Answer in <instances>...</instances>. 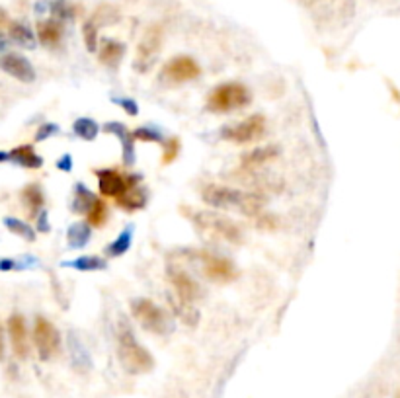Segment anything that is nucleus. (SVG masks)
I'll list each match as a JSON object with an SVG mask.
<instances>
[{
    "label": "nucleus",
    "mask_w": 400,
    "mask_h": 398,
    "mask_svg": "<svg viewBox=\"0 0 400 398\" xmlns=\"http://www.w3.org/2000/svg\"><path fill=\"white\" fill-rule=\"evenodd\" d=\"M162 75L172 80V82H190L201 75V66L195 63V59L188 57V55H178L174 59H170L164 69Z\"/></svg>",
    "instance_id": "9d476101"
},
{
    "label": "nucleus",
    "mask_w": 400,
    "mask_h": 398,
    "mask_svg": "<svg viewBox=\"0 0 400 398\" xmlns=\"http://www.w3.org/2000/svg\"><path fill=\"white\" fill-rule=\"evenodd\" d=\"M131 242H133V227L129 225V227H125V229L121 231V234L117 236L112 245L105 246V256L121 258L131 248Z\"/></svg>",
    "instance_id": "b1692460"
},
{
    "label": "nucleus",
    "mask_w": 400,
    "mask_h": 398,
    "mask_svg": "<svg viewBox=\"0 0 400 398\" xmlns=\"http://www.w3.org/2000/svg\"><path fill=\"white\" fill-rule=\"evenodd\" d=\"M4 356V334H2V324H0V360Z\"/></svg>",
    "instance_id": "a19ab883"
},
{
    "label": "nucleus",
    "mask_w": 400,
    "mask_h": 398,
    "mask_svg": "<svg viewBox=\"0 0 400 398\" xmlns=\"http://www.w3.org/2000/svg\"><path fill=\"white\" fill-rule=\"evenodd\" d=\"M133 137L135 141H145V142H164V135L153 127H139L133 131Z\"/></svg>",
    "instance_id": "2f4dec72"
},
{
    "label": "nucleus",
    "mask_w": 400,
    "mask_h": 398,
    "mask_svg": "<svg viewBox=\"0 0 400 398\" xmlns=\"http://www.w3.org/2000/svg\"><path fill=\"white\" fill-rule=\"evenodd\" d=\"M8 160L18 166L27 168V170H38L43 166V158L36 153V149L32 145H20V147L12 149L8 153Z\"/></svg>",
    "instance_id": "dca6fc26"
},
{
    "label": "nucleus",
    "mask_w": 400,
    "mask_h": 398,
    "mask_svg": "<svg viewBox=\"0 0 400 398\" xmlns=\"http://www.w3.org/2000/svg\"><path fill=\"white\" fill-rule=\"evenodd\" d=\"M82 36H84V43H86V49L90 53L98 51V24L94 20H88L84 27H82Z\"/></svg>",
    "instance_id": "c756f323"
},
{
    "label": "nucleus",
    "mask_w": 400,
    "mask_h": 398,
    "mask_svg": "<svg viewBox=\"0 0 400 398\" xmlns=\"http://www.w3.org/2000/svg\"><path fill=\"white\" fill-rule=\"evenodd\" d=\"M180 154V141L176 137H170L164 141V154H162V164H170L178 158Z\"/></svg>",
    "instance_id": "473e14b6"
},
{
    "label": "nucleus",
    "mask_w": 400,
    "mask_h": 398,
    "mask_svg": "<svg viewBox=\"0 0 400 398\" xmlns=\"http://www.w3.org/2000/svg\"><path fill=\"white\" fill-rule=\"evenodd\" d=\"M250 100H252V96L245 84L225 82V84H219L217 88H213V92L209 94L207 108L211 112H217V114H229L234 110H242L245 105L250 103Z\"/></svg>",
    "instance_id": "7ed1b4c3"
},
{
    "label": "nucleus",
    "mask_w": 400,
    "mask_h": 398,
    "mask_svg": "<svg viewBox=\"0 0 400 398\" xmlns=\"http://www.w3.org/2000/svg\"><path fill=\"white\" fill-rule=\"evenodd\" d=\"M57 168L63 170V172H71V168H73V156H71V154H63V156L57 160Z\"/></svg>",
    "instance_id": "58836bf2"
},
{
    "label": "nucleus",
    "mask_w": 400,
    "mask_h": 398,
    "mask_svg": "<svg viewBox=\"0 0 400 398\" xmlns=\"http://www.w3.org/2000/svg\"><path fill=\"white\" fill-rule=\"evenodd\" d=\"M53 14H55V20H68V18H73L75 14H73V8L66 4V0H55L51 6Z\"/></svg>",
    "instance_id": "72a5a7b5"
},
{
    "label": "nucleus",
    "mask_w": 400,
    "mask_h": 398,
    "mask_svg": "<svg viewBox=\"0 0 400 398\" xmlns=\"http://www.w3.org/2000/svg\"><path fill=\"white\" fill-rule=\"evenodd\" d=\"M117 356L125 371L131 375H142L153 371L155 367V358L147 347L137 342L135 332L125 319L119 321V328H117Z\"/></svg>",
    "instance_id": "f03ea898"
},
{
    "label": "nucleus",
    "mask_w": 400,
    "mask_h": 398,
    "mask_svg": "<svg viewBox=\"0 0 400 398\" xmlns=\"http://www.w3.org/2000/svg\"><path fill=\"white\" fill-rule=\"evenodd\" d=\"M162 38L164 32L160 26H151L137 45V59H135V69L139 73H149L151 66L155 64L158 53L162 49Z\"/></svg>",
    "instance_id": "6e6552de"
},
{
    "label": "nucleus",
    "mask_w": 400,
    "mask_h": 398,
    "mask_svg": "<svg viewBox=\"0 0 400 398\" xmlns=\"http://www.w3.org/2000/svg\"><path fill=\"white\" fill-rule=\"evenodd\" d=\"M108 215H110V211H108L105 201H103V199H96V203H94L90 211L86 213V223H88L90 227H103V225L108 223Z\"/></svg>",
    "instance_id": "cd10ccee"
},
{
    "label": "nucleus",
    "mask_w": 400,
    "mask_h": 398,
    "mask_svg": "<svg viewBox=\"0 0 400 398\" xmlns=\"http://www.w3.org/2000/svg\"><path fill=\"white\" fill-rule=\"evenodd\" d=\"M73 133L82 141H94L100 133V125L92 117H78L73 123Z\"/></svg>",
    "instance_id": "393cba45"
},
{
    "label": "nucleus",
    "mask_w": 400,
    "mask_h": 398,
    "mask_svg": "<svg viewBox=\"0 0 400 398\" xmlns=\"http://www.w3.org/2000/svg\"><path fill=\"white\" fill-rule=\"evenodd\" d=\"M38 39L45 47H57L63 39V22L61 20H43L38 24Z\"/></svg>",
    "instance_id": "f3484780"
},
{
    "label": "nucleus",
    "mask_w": 400,
    "mask_h": 398,
    "mask_svg": "<svg viewBox=\"0 0 400 398\" xmlns=\"http://www.w3.org/2000/svg\"><path fill=\"white\" fill-rule=\"evenodd\" d=\"M399 398H400V397H399Z\"/></svg>",
    "instance_id": "37998d69"
},
{
    "label": "nucleus",
    "mask_w": 400,
    "mask_h": 398,
    "mask_svg": "<svg viewBox=\"0 0 400 398\" xmlns=\"http://www.w3.org/2000/svg\"><path fill=\"white\" fill-rule=\"evenodd\" d=\"M168 279L172 283V289H174V295L182 299V301H188V303H194L195 299L201 293V287L199 283L195 282L190 273H186L176 266H170L168 268Z\"/></svg>",
    "instance_id": "f8f14e48"
},
{
    "label": "nucleus",
    "mask_w": 400,
    "mask_h": 398,
    "mask_svg": "<svg viewBox=\"0 0 400 398\" xmlns=\"http://www.w3.org/2000/svg\"><path fill=\"white\" fill-rule=\"evenodd\" d=\"M123 55H125V45L121 41H116V39H105L98 47L100 63L110 66V69H116L117 64L121 63Z\"/></svg>",
    "instance_id": "a211bd4d"
},
{
    "label": "nucleus",
    "mask_w": 400,
    "mask_h": 398,
    "mask_svg": "<svg viewBox=\"0 0 400 398\" xmlns=\"http://www.w3.org/2000/svg\"><path fill=\"white\" fill-rule=\"evenodd\" d=\"M168 303L172 307V312L180 319L184 324L188 326H195L199 322V310L194 307V303H188V301H182L176 295L168 297Z\"/></svg>",
    "instance_id": "6ab92c4d"
},
{
    "label": "nucleus",
    "mask_w": 400,
    "mask_h": 398,
    "mask_svg": "<svg viewBox=\"0 0 400 398\" xmlns=\"http://www.w3.org/2000/svg\"><path fill=\"white\" fill-rule=\"evenodd\" d=\"M201 197L207 206L215 207V209H227V211L234 209V211H240L250 217H256L264 207V199L256 193L242 192V190L219 186V184L205 186L201 192Z\"/></svg>",
    "instance_id": "f257e3e1"
},
{
    "label": "nucleus",
    "mask_w": 400,
    "mask_h": 398,
    "mask_svg": "<svg viewBox=\"0 0 400 398\" xmlns=\"http://www.w3.org/2000/svg\"><path fill=\"white\" fill-rule=\"evenodd\" d=\"M18 268V262L16 260H10V258H2L0 260V271H10Z\"/></svg>",
    "instance_id": "ea45409f"
},
{
    "label": "nucleus",
    "mask_w": 400,
    "mask_h": 398,
    "mask_svg": "<svg viewBox=\"0 0 400 398\" xmlns=\"http://www.w3.org/2000/svg\"><path fill=\"white\" fill-rule=\"evenodd\" d=\"M8 334H10V344H12L14 353L20 360H26L29 353V338H27V326L24 314L14 312L8 319Z\"/></svg>",
    "instance_id": "4468645a"
},
{
    "label": "nucleus",
    "mask_w": 400,
    "mask_h": 398,
    "mask_svg": "<svg viewBox=\"0 0 400 398\" xmlns=\"http://www.w3.org/2000/svg\"><path fill=\"white\" fill-rule=\"evenodd\" d=\"M4 225L8 227V231L14 232V234H18V236H22L27 242H34V240H36V231L27 225L26 221L16 217H6L4 219Z\"/></svg>",
    "instance_id": "bb28decb"
},
{
    "label": "nucleus",
    "mask_w": 400,
    "mask_h": 398,
    "mask_svg": "<svg viewBox=\"0 0 400 398\" xmlns=\"http://www.w3.org/2000/svg\"><path fill=\"white\" fill-rule=\"evenodd\" d=\"M0 69L20 82H34L36 80V69L20 53H6L0 59Z\"/></svg>",
    "instance_id": "ddd939ff"
},
{
    "label": "nucleus",
    "mask_w": 400,
    "mask_h": 398,
    "mask_svg": "<svg viewBox=\"0 0 400 398\" xmlns=\"http://www.w3.org/2000/svg\"><path fill=\"white\" fill-rule=\"evenodd\" d=\"M96 195L82 184V182H78L77 186H75V201H73V211L78 213V215H86L88 211L92 209V206L96 203Z\"/></svg>",
    "instance_id": "4be33fe9"
},
{
    "label": "nucleus",
    "mask_w": 400,
    "mask_h": 398,
    "mask_svg": "<svg viewBox=\"0 0 400 398\" xmlns=\"http://www.w3.org/2000/svg\"><path fill=\"white\" fill-rule=\"evenodd\" d=\"M103 131H105V133L116 135L117 139H121L123 135H127V133H129L127 127H125V125H121L119 121H110V123H105V125H103Z\"/></svg>",
    "instance_id": "e433bc0d"
},
{
    "label": "nucleus",
    "mask_w": 400,
    "mask_h": 398,
    "mask_svg": "<svg viewBox=\"0 0 400 398\" xmlns=\"http://www.w3.org/2000/svg\"><path fill=\"white\" fill-rule=\"evenodd\" d=\"M147 199H149L147 190L142 188L141 184H137V186H131L129 190H125L119 197H116V203L123 211L133 213V211H139V209L147 206Z\"/></svg>",
    "instance_id": "2eb2a0df"
},
{
    "label": "nucleus",
    "mask_w": 400,
    "mask_h": 398,
    "mask_svg": "<svg viewBox=\"0 0 400 398\" xmlns=\"http://www.w3.org/2000/svg\"><path fill=\"white\" fill-rule=\"evenodd\" d=\"M96 178H98V188L103 197H112L116 199L125 190H129L131 186L141 184V176L137 174H123L114 168H102L96 170Z\"/></svg>",
    "instance_id": "0eeeda50"
},
{
    "label": "nucleus",
    "mask_w": 400,
    "mask_h": 398,
    "mask_svg": "<svg viewBox=\"0 0 400 398\" xmlns=\"http://www.w3.org/2000/svg\"><path fill=\"white\" fill-rule=\"evenodd\" d=\"M92 236V227L88 223H75L66 231V242L71 248H84Z\"/></svg>",
    "instance_id": "5701e85b"
},
{
    "label": "nucleus",
    "mask_w": 400,
    "mask_h": 398,
    "mask_svg": "<svg viewBox=\"0 0 400 398\" xmlns=\"http://www.w3.org/2000/svg\"><path fill=\"white\" fill-rule=\"evenodd\" d=\"M201 264H203V273L207 279L217 283L233 282L236 277V268L229 258L215 256V254H207L201 252Z\"/></svg>",
    "instance_id": "9b49d317"
},
{
    "label": "nucleus",
    "mask_w": 400,
    "mask_h": 398,
    "mask_svg": "<svg viewBox=\"0 0 400 398\" xmlns=\"http://www.w3.org/2000/svg\"><path fill=\"white\" fill-rule=\"evenodd\" d=\"M49 229H51V225H49V217H47V213H45V211H39L38 231L39 232H49Z\"/></svg>",
    "instance_id": "4c0bfd02"
},
{
    "label": "nucleus",
    "mask_w": 400,
    "mask_h": 398,
    "mask_svg": "<svg viewBox=\"0 0 400 398\" xmlns=\"http://www.w3.org/2000/svg\"><path fill=\"white\" fill-rule=\"evenodd\" d=\"M34 344L38 349L39 360L49 361L53 360L59 349H61V334L59 330L53 326L51 321H47L45 316H38L34 324Z\"/></svg>",
    "instance_id": "423d86ee"
},
{
    "label": "nucleus",
    "mask_w": 400,
    "mask_h": 398,
    "mask_svg": "<svg viewBox=\"0 0 400 398\" xmlns=\"http://www.w3.org/2000/svg\"><path fill=\"white\" fill-rule=\"evenodd\" d=\"M119 142H121V153H123V164L131 168L135 164V137H133V133L123 135Z\"/></svg>",
    "instance_id": "7c9ffc66"
},
{
    "label": "nucleus",
    "mask_w": 400,
    "mask_h": 398,
    "mask_svg": "<svg viewBox=\"0 0 400 398\" xmlns=\"http://www.w3.org/2000/svg\"><path fill=\"white\" fill-rule=\"evenodd\" d=\"M131 314L147 332L164 336L172 330L166 310L158 307L151 299H142V297L141 299H133L131 301Z\"/></svg>",
    "instance_id": "20e7f679"
},
{
    "label": "nucleus",
    "mask_w": 400,
    "mask_h": 398,
    "mask_svg": "<svg viewBox=\"0 0 400 398\" xmlns=\"http://www.w3.org/2000/svg\"><path fill=\"white\" fill-rule=\"evenodd\" d=\"M8 32H10V38H12L16 43L27 45V47L34 45V34H32L26 26H22V24H18V22H10Z\"/></svg>",
    "instance_id": "c85d7f7f"
},
{
    "label": "nucleus",
    "mask_w": 400,
    "mask_h": 398,
    "mask_svg": "<svg viewBox=\"0 0 400 398\" xmlns=\"http://www.w3.org/2000/svg\"><path fill=\"white\" fill-rule=\"evenodd\" d=\"M6 160H8V153L0 151V162H6Z\"/></svg>",
    "instance_id": "79ce46f5"
},
{
    "label": "nucleus",
    "mask_w": 400,
    "mask_h": 398,
    "mask_svg": "<svg viewBox=\"0 0 400 398\" xmlns=\"http://www.w3.org/2000/svg\"><path fill=\"white\" fill-rule=\"evenodd\" d=\"M188 217L194 221L197 229L209 232L217 238H223L231 245H240L242 242V231L238 229V225H234L231 219L215 215V213H207V211H192V215H188Z\"/></svg>",
    "instance_id": "39448f33"
},
{
    "label": "nucleus",
    "mask_w": 400,
    "mask_h": 398,
    "mask_svg": "<svg viewBox=\"0 0 400 398\" xmlns=\"http://www.w3.org/2000/svg\"><path fill=\"white\" fill-rule=\"evenodd\" d=\"M266 131V117L262 114H254V116L246 117L245 121L236 123V125H229L221 131L223 139L227 141L238 142V145H246V142L258 141L260 137Z\"/></svg>",
    "instance_id": "1a4fd4ad"
},
{
    "label": "nucleus",
    "mask_w": 400,
    "mask_h": 398,
    "mask_svg": "<svg viewBox=\"0 0 400 398\" xmlns=\"http://www.w3.org/2000/svg\"><path fill=\"white\" fill-rule=\"evenodd\" d=\"M279 154L277 147H262V149H254L250 153L242 154L240 158V164L242 168H260L264 164H268L270 160H273L275 156Z\"/></svg>",
    "instance_id": "aec40b11"
},
{
    "label": "nucleus",
    "mask_w": 400,
    "mask_h": 398,
    "mask_svg": "<svg viewBox=\"0 0 400 398\" xmlns=\"http://www.w3.org/2000/svg\"><path fill=\"white\" fill-rule=\"evenodd\" d=\"M63 268H73L78 271H98L105 268V260L98 256H80L77 260L65 262Z\"/></svg>",
    "instance_id": "a878e982"
},
{
    "label": "nucleus",
    "mask_w": 400,
    "mask_h": 398,
    "mask_svg": "<svg viewBox=\"0 0 400 398\" xmlns=\"http://www.w3.org/2000/svg\"><path fill=\"white\" fill-rule=\"evenodd\" d=\"M114 102L119 103V108H121V110H125V114H127V116L135 117L137 114H139V105H137L135 100H131V98H116Z\"/></svg>",
    "instance_id": "c9c22d12"
},
{
    "label": "nucleus",
    "mask_w": 400,
    "mask_h": 398,
    "mask_svg": "<svg viewBox=\"0 0 400 398\" xmlns=\"http://www.w3.org/2000/svg\"><path fill=\"white\" fill-rule=\"evenodd\" d=\"M59 133V125H55V123H43L41 127L38 129V133H36V141H47L49 137L53 135H57Z\"/></svg>",
    "instance_id": "f704fd0d"
},
{
    "label": "nucleus",
    "mask_w": 400,
    "mask_h": 398,
    "mask_svg": "<svg viewBox=\"0 0 400 398\" xmlns=\"http://www.w3.org/2000/svg\"><path fill=\"white\" fill-rule=\"evenodd\" d=\"M22 203H24L29 215L38 217L41 207L45 203V195H43L38 184H27L26 188L22 190Z\"/></svg>",
    "instance_id": "412c9836"
}]
</instances>
